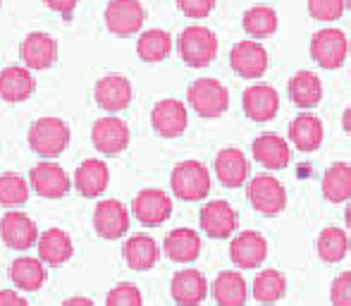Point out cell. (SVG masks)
<instances>
[{"mask_svg":"<svg viewBox=\"0 0 351 306\" xmlns=\"http://www.w3.org/2000/svg\"><path fill=\"white\" fill-rule=\"evenodd\" d=\"M177 51L180 58L184 60V65L201 70V67H208L217 56V36L210 32L208 27H201V24H191L177 38Z\"/></svg>","mask_w":351,"mask_h":306,"instance_id":"obj_1","label":"cell"},{"mask_svg":"<svg viewBox=\"0 0 351 306\" xmlns=\"http://www.w3.org/2000/svg\"><path fill=\"white\" fill-rule=\"evenodd\" d=\"M29 146L41 158L53 161L70 146V127L60 117H38L29 130Z\"/></svg>","mask_w":351,"mask_h":306,"instance_id":"obj_2","label":"cell"},{"mask_svg":"<svg viewBox=\"0 0 351 306\" xmlns=\"http://www.w3.org/2000/svg\"><path fill=\"white\" fill-rule=\"evenodd\" d=\"M170 187L177 199L201 201L210 194V172L201 161H182L172 170Z\"/></svg>","mask_w":351,"mask_h":306,"instance_id":"obj_3","label":"cell"},{"mask_svg":"<svg viewBox=\"0 0 351 306\" xmlns=\"http://www.w3.org/2000/svg\"><path fill=\"white\" fill-rule=\"evenodd\" d=\"M186 101L201 117H220L230 108V91L222 82L210 77H201L186 89Z\"/></svg>","mask_w":351,"mask_h":306,"instance_id":"obj_4","label":"cell"},{"mask_svg":"<svg viewBox=\"0 0 351 306\" xmlns=\"http://www.w3.org/2000/svg\"><path fill=\"white\" fill-rule=\"evenodd\" d=\"M349 56V38L335 27L320 29L311 36V58L323 70H337Z\"/></svg>","mask_w":351,"mask_h":306,"instance_id":"obj_5","label":"cell"},{"mask_svg":"<svg viewBox=\"0 0 351 306\" xmlns=\"http://www.w3.org/2000/svg\"><path fill=\"white\" fill-rule=\"evenodd\" d=\"M249 204L263 215H278L287 209V189L273 175H258L246 187Z\"/></svg>","mask_w":351,"mask_h":306,"instance_id":"obj_6","label":"cell"},{"mask_svg":"<svg viewBox=\"0 0 351 306\" xmlns=\"http://www.w3.org/2000/svg\"><path fill=\"white\" fill-rule=\"evenodd\" d=\"M106 27L115 36H132V34L141 32L143 19H146V10L139 0H110L103 12Z\"/></svg>","mask_w":351,"mask_h":306,"instance_id":"obj_7","label":"cell"},{"mask_svg":"<svg viewBox=\"0 0 351 306\" xmlns=\"http://www.w3.org/2000/svg\"><path fill=\"white\" fill-rule=\"evenodd\" d=\"M91 141L98 153L117 156V153H122L130 146V127L117 115L101 117L91 127Z\"/></svg>","mask_w":351,"mask_h":306,"instance_id":"obj_8","label":"cell"},{"mask_svg":"<svg viewBox=\"0 0 351 306\" xmlns=\"http://www.w3.org/2000/svg\"><path fill=\"white\" fill-rule=\"evenodd\" d=\"M201 230L210 237V239H227L237 232L239 218H237V211L232 209L230 201L225 199H213L201 209L199 213Z\"/></svg>","mask_w":351,"mask_h":306,"instance_id":"obj_9","label":"cell"},{"mask_svg":"<svg viewBox=\"0 0 351 306\" xmlns=\"http://www.w3.org/2000/svg\"><path fill=\"white\" fill-rule=\"evenodd\" d=\"M151 125L165 139H175V137L184 134L186 125H189V110L182 101L177 98H162L153 106L151 110Z\"/></svg>","mask_w":351,"mask_h":306,"instance_id":"obj_10","label":"cell"},{"mask_svg":"<svg viewBox=\"0 0 351 306\" xmlns=\"http://www.w3.org/2000/svg\"><path fill=\"white\" fill-rule=\"evenodd\" d=\"M268 51L263 48V43L258 41H239L232 46L230 51V65L232 70L244 79H258L268 70Z\"/></svg>","mask_w":351,"mask_h":306,"instance_id":"obj_11","label":"cell"},{"mask_svg":"<svg viewBox=\"0 0 351 306\" xmlns=\"http://www.w3.org/2000/svg\"><path fill=\"white\" fill-rule=\"evenodd\" d=\"M93 230L103 239H120L130 230V211L122 201L106 199L93 209Z\"/></svg>","mask_w":351,"mask_h":306,"instance_id":"obj_12","label":"cell"},{"mask_svg":"<svg viewBox=\"0 0 351 306\" xmlns=\"http://www.w3.org/2000/svg\"><path fill=\"white\" fill-rule=\"evenodd\" d=\"M29 185L43 199H62L70 191L72 182L67 177V172L62 170L58 163L43 161L38 165L32 167V175H29Z\"/></svg>","mask_w":351,"mask_h":306,"instance_id":"obj_13","label":"cell"},{"mask_svg":"<svg viewBox=\"0 0 351 306\" xmlns=\"http://www.w3.org/2000/svg\"><path fill=\"white\" fill-rule=\"evenodd\" d=\"M132 213L146 228H158L172 215V199L162 189H143L132 201Z\"/></svg>","mask_w":351,"mask_h":306,"instance_id":"obj_14","label":"cell"},{"mask_svg":"<svg viewBox=\"0 0 351 306\" xmlns=\"http://www.w3.org/2000/svg\"><path fill=\"white\" fill-rule=\"evenodd\" d=\"M230 259L237 268H258L268 259V239L254 230L239 232L232 237Z\"/></svg>","mask_w":351,"mask_h":306,"instance_id":"obj_15","label":"cell"},{"mask_svg":"<svg viewBox=\"0 0 351 306\" xmlns=\"http://www.w3.org/2000/svg\"><path fill=\"white\" fill-rule=\"evenodd\" d=\"M0 239H3L10 249L27 251L36 244L38 228L27 213H22V211H8V213L0 218Z\"/></svg>","mask_w":351,"mask_h":306,"instance_id":"obj_16","label":"cell"},{"mask_svg":"<svg viewBox=\"0 0 351 306\" xmlns=\"http://www.w3.org/2000/svg\"><path fill=\"white\" fill-rule=\"evenodd\" d=\"M132 82L125 75L110 72L103 79H98L96 89H93V98H96L98 108L106 113H120L132 103Z\"/></svg>","mask_w":351,"mask_h":306,"instance_id":"obj_17","label":"cell"},{"mask_svg":"<svg viewBox=\"0 0 351 306\" xmlns=\"http://www.w3.org/2000/svg\"><path fill=\"white\" fill-rule=\"evenodd\" d=\"M19 53L27 70H48L58 60V41L46 32H32L24 36Z\"/></svg>","mask_w":351,"mask_h":306,"instance_id":"obj_18","label":"cell"},{"mask_svg":"<svg viewBox=\"0 0 351 306\" xmlns=\"http://www.w3.org/2000/svg\"><path fill=\"white\" fill-rule=\"evenodd\" d=\"M241 106H244V113L254 122H268L280 110V93L270 84H254V86H249L244 91Z\"/></svg>","mask_w":351,"mask_h":306,"instance_id":"obj_19","label":"cell"},{"mask_svg":"<svg viewBox=\"0 0 351 306\" xmlns=\"http://www.w3.org/2000/svg\"><path fill=\"white\" fill-rule=\"evenodd\" d=\"M170 294L180 306H199L208 297V280L201 270L184 268L172 278Z\"/></svg>","mask_w":351,"mask_h":306,"instance_id":"obj_20","label":"cell"},{"mask_svg":"<svg viewBox=\"0 0 351 306\" xmlns=\"http://www.w3.org/2000/svg\"><path fill=\"white\" fill-rule=\"evenodd\" d=\"M251 153H254L256 163L265 167V170H285L291 161V146L287 139H282L275 132L261 134L251 144Z\"/></svg>","mask_w":351,"mask_h":306,"instance_id":"obj_21","label":"cell"},{"mask_svg":"<svg viewBox=\"0 0 351 306\" xmlns=\"http://www.w3.org/2000/svg\"><path fill=\"white\" fill-rule=\"evenodd\" d=\"M287 134H289V144L294 146V149L311 153V151L320 149V144H323L325 125L313 113H301V115H296L294 120L289 122V132H287Z\"/></svg>","mask_w":351,"mask_h":306,"instance_id":"obj_22","label":"cell"},{"mask_svg":"<svg viewBox=\"0 0 351 306\" xmlns=\"http://www.w3.org/2000/svg\"><path fill=\"white\" fill-rule=\"evenodd\" d=\"M249 158L237 146H227V149H222L215 156V175L222 187L237 189V187H241L249 180Z\"/></svg>","mask_w":351,"mask_h":306,"instance_id":"obj_23","label":"cell"},{"mask_svg":"<svg viewBox=\"0 0 351 306\" xmlns=\"http://www.w3.org/2000/svg\"><path fill=\"white\" fill-rule=\"evenodd\" d=\"M74 185H77L79 194L86 199H98L110 185V172L108 165L98 158H86L74 172Z\"/></svg>","mask_w":351,"mask_h":306,"instance_id":"obj_24","label":"cell"},{"mask_svg":"<svg viewBox=\"0 0 351 306\" xmlns=\"http://www.w3.org/2000/svg\"><path fill=\"white\" fill-rule=\"evenodd\" d=\"M162 251L170 261L175 263H194L201 254V237L196 230L189 228H177L167 232L165 242H162Z\"/></svg>","mask_w":351,"mask_h":306,"instance_id":"obj_25","label":"cell"},{"mask_svg":"<svg viewBox=\"0 0 351 306\" xmlns=\"http://www.w3.org/2000/svg\"><path fill=\"white\" fill-rule=\"evenodd\" d=\"M213 290V299L217 306H244L249 299V285H246L244 275L237 270H222L217 278L208 285Z\"/></svg>","mask_w":351,"mask_h":306,"instance_id":"obj_26","label":"cell"},{"mask_svg":"<svg viewBox=\"0 0 351 306\" xmlns=\"http://www.w3.org/2000/svg\"><path fill=\"white\" fill-rule=\"evenodd\" d=\"M36 251H38V259H41L43 263L60 266V263H65V261H70L74 254L72 237L60 228H51V230L43 232V235H38Z\"/></svg>","mask_w":351,"mask_h":306,"instance_id":"obj_27","label":"cell"},{"mask_svg":"<svg viewBox=\"0 0 351 306\" xmlns=\"http://www.w3.org/2000/svg\"><path fill=\"white\" fill-rule=\"evenodd\" d=\"M36 89V82L32 77V70L19 65H10L0 70V98L8 103H22Z\"/></svg>","mask_w":351,"mask_h":306,"instance_id":"obj_28","label":"cell"},{"mask_svg":"<svg viewBox=\"0 0 351 306\" xmlns=\"http://www.w3.org/2000/svg\"><path fill=\"white\" fill-rule=\"evenodd\" d=\"M122 256H125L127 266H130L132 270H148L160 259V246H158V242L153 239L151 235L139 232V235H132L130 239L125 242Z\"/></svg>","mask_w":351,"mask_h":306,"instance_id":"obj_29","label":"cell"},{"mask_svg":"<svg viewBox=\"0 0 351 306\" xmlns=\"http://www.w3.org/2000/svg\"><path fill=\"white\" fill-rule=\"evenodd\" d=\"M289 98L294 106L304 108V110H311L315 108L320 101H323V82L315 72L311 70H299L294 77L289 79Z\"/></svg>","mask_w":351,"mask_h":306,"instance_id":"obj_30","label":"cell"},{"mask_svg":"<svg viewBox=\"0 0 351 306\" xmlns=\"http://www.w3.org/2000/svg\"><path fill=\"white\" fill-rule=\"evenodd\" d=\"M38 256H19L10 266V278H12L14 287L24 290V292H36L46 283V268Z\"/></svg>","mask_w":351,"mask_h":306,"instance_id":"obj_31","label":"cell"},{"mask_svg":"<svg viewBox=\"0 0 351 306\" xmlns=\"http://www.w3.org/2000/svg\"><path fill=\"white\" fill-rule=\"evenodd\" d=\"M323 196L330 204H344L351 199V165L332 163L323 175Z\"/></svg>","mask_w":351,"mask_h":306,"instance_id":"obj_32","label":"cell"},{"mask_svg":"<svg viewBox=\"0 0 351 306\" xmlns=\"http://www.w3.org/2000/svg\"><path fill=\"white\" fill-rule=\"evenodd\" d=\"M315 249H318L320 261H325V263H339V261L347 259V254L351 249V239H349L347 230L332 228V225H330V228H325L318 235Z\"/></svg>","mask_w":351,"mask_h":306,"instance_id":"obj_33","label":"cell"},{"mask_svg":"<svg viewBox=\"0 0 351 306\" xmlns=\"http://www.w3.org/2000/svg\"><path fill=\"white\" fill-rule=\"evenodd\" d=\"M136 53L143 62H162L172 53V36L165 29H148L136 41Z\"/></svg>","mask_w":351,"mask_h":306,"instance_id":"obj_34","label":"cell"},{"mask_svg":"<svg viewBox=\"0 0 351 306\" xmlns=\"http://www.w3.org/2000/svg\"><path fill=\"white\" fill-rule=\"evenodd\" d=\"M244 32L254 38H268L278 32L280 27V19H278V12L268 5H254L244 12Z\"/></svg>","mask_w":351,"mask_h":306,"instance_id":"obj_35","label":"cell"},{"mask_svg":"<svg viewBox=\"0 0 351 306\" xmlns=\"http://www.w3.org/2000/svg\"><path fill=\"white\" fill-rule=\"evenodd\" d=\"M251 294H254L256 302L261 304H275L280 299H285L287 294V278L280 270H261L254 280V287H251Z\"/></svg>","mask_w":351,"mask_h":306,"instance_id":"obj_36","label":"cell"},{"mask_svg":"<svg viewBox=\"0 0 351 306\" xmlns=\"http://www.w3.org/2000/svg\"><path fill=\"white\" fill-rule=\"evenodd\" d=\"M29 199V182L14 172H3L0 175V206L5 209H17L24 206Z\"/></svg>","mask_w":351,"mask_h":306,"instance_id":"obj_37","label":"cell"},{"mask_svg":"<svg viewBox=\"0 0 351 306\" xmlns=\"http://www.w3.org/2000/svg\"><path fill=\"white\" fill-rule=\"evenodd\" d=\"M106 306H143L141 290L134 283H117L108 292Z\"/></svg>","mask_w":351,"mask_h":306,"instance_id":"obj_38","label":"cell"},{"mask_svg":"<svg viewBox=\"0 0 351 306\" xmlns=\"http://www.w3.org/2000/svg\"><path fill=\"white\" fill-rule=\"evenodd\" d=\"M344 0H308V14L318 22H335L342 17Z\"/></svg>","mask_w":351,"mask_h":306,"instance_id":"obj_39","label":"cell"},{"mask_svg":"<svg viewBox=\"0 0 351 306\" xmlns=\"http://www.w3.org/2000/svg\"><path fill=\"white\" fill-rule=\"evenodd\" d=\"M330 302L332 306H351V270H344L332 280Z\"/></svg>","mask_w":351,"mask_h":306,"instance_id":"obj_40","label":"cell"},{"mask_svg":"<svg viewBox=\"0 0 351 306\" xmlns=\"http://www.w3.org/2000/svg\"><path fill=\"white\" fill-rule=\"evenodd\" d=\"M177 8L189 19H204L215 10V0H177Z\"/></svg>","mask_w":351,"mask_h":306,"instance_id":"obj_41","label":"cell"},{"mask_svg":"<svg viewBox=\"0 0 351 306\" xmlns=\"http://www.w3.org/2000/svg\"><path fill=\"white\" fill-rule=\"evenodd\" d=\"M46 3V8H51L53 12H58L60 17L70 19L74 14V10H77L79 0H43Z\"/></svg>","mask_w":351,"mask_h":306,"instance_id":"obj_42","label":"cell"},{"mask_svg":"<svg viewBox=\"0 0 351 306\" xmlns=\"http://www.w3.org/2000/svg\"><path fill=\"white\" fill-rule=\"evenodd\" d=\"M0 306H29L17 290H0Z\"/></svg>","mask_w":351,"mask_h":306,"instance_id":"obj_43","label":"cell"},{"mask_svg":"<svg viewBox=\"0 0 351 306\" xmlns=\"http://www.w3.org/2000/svg\"><path fill=\"white\" fill-rule=\"evenodd\" d=\"M62 306H96V304H93L88 297H70V299H65Z\"/></svg>","mask_w":351,"mask_h":306,"instance_id":"obj_44","label":"cell"},{"mask_svg":"<svg viewBox=\"0 0 351 306\" xmlns=\"http://www.w3.org/2000/svg\"><path fill=\"white\" fill-rule=\"evenodd\" d=\"M342 127H344V132H347V134H351V106L344 110V115H342Z\"/></svg>","mask_w":351,"mask_h":306,"instance_id":"obj_45","label":"cell"},{"mask_svg":"<svg viewBox=\"0 0 351 306\" xmlns=\"http://www.w3.org/2000/svg\"><path fill=\"white\" fill-rule=\"evenodd\" d=\"M344 223H347V228L351 230V199H349V206H347V211H344Z\"/></svg>","mask_w":351,"mask_h":306,"instance_id":"obj_46","label":"cell"},{"mask_svg":"<svg viewBox=\"0 0 351 306\" xmlns=\"http://www.w3.org/2000/svg\"><path fill=\"white\" fill-rule=\"evenodd\" d=\"M344 5H347V8L351 10V0H344Z\"/></svg>","mask_w":351,"mask_h":306,"instance_id":"obj_47","label":"cell"}]
</instances>
